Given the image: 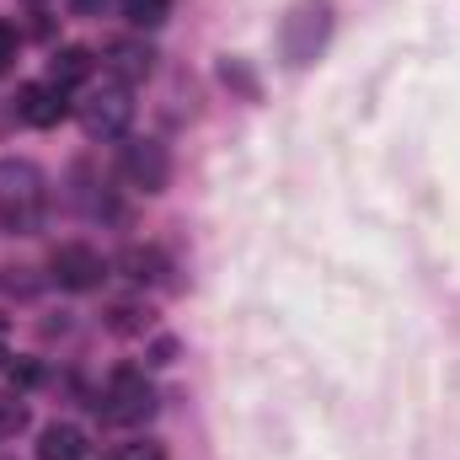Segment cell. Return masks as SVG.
<instances>
[{
	"label": "cell",
	"instance_id": "cell-9",
	"mask_svg": "<svg viewBox=\"0 0 460 460\" xmlns=\"http://www.w3.org/2000/svg\"><path fill=\"white\" fill-rule=\"evenodd\" d=\"M118 268H123V279H134V284H161V279H166V252H161V246H128V252L118 257Z\"/></svg>",
	"mask_w": 460,
	"mask_h": 460
},
{
	"label": "cell",
	"instance_id": "cell-1",
	"mask_svg": "<svg viewBox=\"0 0 460 460\" xmlns=\"http://www.w3.org/2000/svg\"><path fill=\"white\" fill-rule=\"evenodd\" d=\"M43 204H49L43 172L22 155H5L0 161V226L11 235H32L38 220H43Z\"/></svg>",
	"mask_w": 460,
	"mask_h": 460
},
{
	"label": "cell",
	"instance_id": "cell-3",
	"mask_svg": "<svg viewBox=\"0 0 460 460\" xmlns=\"http://www.w3.org/2000/svg\"><path fill=\"white\" fill-rule=\"evenodd\" d=\"M75 118H81V128L92 134V139H118L123 128H128V118H134V102H128V86L123 81H102V86H86V97L75 102Z\"/></svg>",
	"mask_w": 460,
	"mask_h": 460
},
{
	"label": "cell",
	"instance_id": "cell-6",
	"mask_svg": "<svg viewBox=\"0 0 460 460\" xmlns=\"http://www.w3.org/2000/svg\"><path fill=\"white\" fill-rule=\"evenodd\" d=\"M65 113H70L65 92H59V86H49V81H43V86H22V92H16V118H22V123H32V128H54Z\"/></svg>",
	"mask_w": 460,
	"mask_h": 460
},
{
	"label": "cell",
	"instance_id": "cell-12",
	"mask_svg": "<svg viewBox=\"0 0 460 460\" xmlns=\"http://www.w3.org/2000/svg\"><path fill=\"white\" fill-rule=\"evenodd\" d=\"M123 16H128V27H161L166 16H172V0H123Z\"/></svg>",
	"mask_w": 460,
	"mask_h": 460
},
{
	"label": "cell",
	"instance_id": "cell-10",
	"mask_svg": "<svg viewBox=\"0 0 460 460\" xmlns=\"http://www.w3.org/2000/svg\"><path fill=\"white\" fill-rule=\"evenodd\" d=\"M86 75H92V54H86V49H59V54L49 59V86H59V92L86 86Z\"/></svg>",
	"mask_w": 460,
	"mask_h": 460
},
{
	"label": "cell",
	"instance_id": "cell-5",
	"mask_svg": "<svg viewBox=\"0 0 460 460\" xmlns=\"http://www.w3.org/2000/svg\"><path fill=\"white\" fill-rule=\"evenodd\" d=\"M49 279H54L59 289L86 295V289H97V284L108 279V262H102L97 246H86V241H65V246H54V257H49Z\"/></svg>",
	"mask_w": 460,
	"mask_h": 460
},
{
	"label": "cell",
	"instance_id": "cell-11",
	"mask_svg": "<svg viewBox=\"0 0 460 460\" xmlns=\"http://www.w3.org/2000/svg\"><path fill=\"white\" fill-rule=\"evenodd\" d=\"M108 327L123 332V338L150 332V305H139V300H118V305H108Z\"/></svg>",
	"mask_w": 460,
	"mask_h": 460
},
{
	"label": "cell",
	"instance_id": "cell-4",
	"mask_svg": "<svg viewBox=\"0 0 460 460\" xmlns=\"http://www.w3.org/2000/svg\"><path fill=\"white\" fill-rule=\"evenodd\" d=\"M118 177H123L128 188H139V193H166V182H172V155H166V145H155V139H128L123 155H118Z\"/></svg>",
	"mask_w": 460,
	"mask_h": 460
},
{
	"label": "cell",
	"instance_id": "cell-8",
	"mask_svg": "<svg viewBox=\"0 0 460 460\" xmlns=\"http://www.w3.org/2000/svg\"><path fill=\"white\" fill-rule=\"evenodd\" d=\"M86 434L75 429V423H49L43 434H38V460H86Z\"/></svg>",
	"mask_w": 460,
	"mask_h": 460
},
{
	"label": "cell",
	"instance_id": "cell-2",
	"mask_svg": "<svg viewBox=\"0 0 460 460\" xmlns=\"http://www.w3.org/2000/svg\"><path fill=\"white\" fill-rule=\"evenodd\" d=\"M155 407H161V396H155V385L145 380V369H113L108 385H102V402H97L102 423H113V429H139V423H150Z\"/></svg>",
	"mask_w": 460,
	"mask_h": 460
},
{
	"label": "cell",
	"instance_id": "cell-15",
	"mask_svg": "<svg viewBox=\"0 0 460 460\" xmlns=\"http://www.w3.org/2000/svg\"><path fill=\"white\" fill-rule=\"evenodd\" d=\"M11 59H16V32H11V27L0 22V75L11 70Z\"/></svg>",
	"mask_w": 460,
	"mask_h": 460
},
{
	"label": "cell",
	"instance_id": "cell-14",
	"mask_svg": "<svg viewBox=\"0 0 460 460\" xmlns=\"http://www.w3.org/2000/svg\"><path fill=\"white\" fill-rule=\"evenodd\" d=\"M102 460H166V445H155V439H128V445L108 450Z\"/></svg>",
	"mask_w": 460,
	"mask_h": 460
},
{
	"label": "cell",
	"instance_id": "cell-13",
	"mask_svg": "<svg viewBox=\"0 0 460 460\" xmlns=\"http://www.w3.org/2000/svg\"><path fill=\"white\" fill-rule=\"evenodd\" d=\"M27 429V402L16 391H0V439H16Z\"/></svg>",
	"mask_w": 460,
	"mask_h": 460
},
{
	"label": "cell",
	"instance_id": "cell-16",
	"mask_svg": "<svg viewBox=\"0 0 460 460\" xmlns=\"http://www.w3.org/2000/svg\"><path fill=\"white\" fill-rule=\"evenodd\" d=\"M5 364H11V348H5V338H0V369H5Z\"/></svg>",
	"mask_w": 460,
	"mask_h": 460
},
{
	"label": "cell",
	"instance_id": "cell-7",
	"mask_svg": "<svg viewBox=\"0 0 460 460\" xmlns=\"http://www.w3.org/2000/svg\"><path fill=\"white\" fill-rule=\"evenodd\" d=\"M108 70H113V81L134 86V81H145L155 70V49L139 43V38H113L108 43Z\"/></svg>",
	"mask_w": 460,
	"mask_h": 460
}]
</instances>
